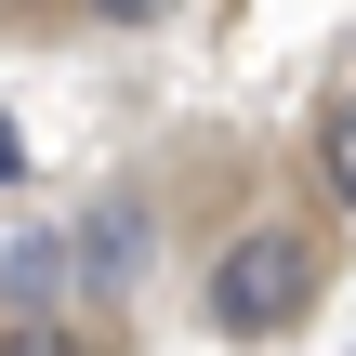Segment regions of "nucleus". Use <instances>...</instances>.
<instances>
[{"mask_svg":"<svg viewBox=\"0 0 356 356\" xmlns=\"http://www.w3.org/2000/svg\"><path fill=\"white\" fill-rule=\"evenodd\" d=\"M13 172H26V132H13V119H0V185H13Z\"/></svg>","mask_w":356,"mask_h":356,"instance_id":"obj_7","label":"nucleus"},{"mask_svg":"<svg viewBox=\"0 0 356 356\" xmlns=\"http://www.w3.org/2000/svg\"><path fill=\"white\" fill-rule=\"evenodd\" d=\"M0 356H92L79 317H0Z\"/></svg>","mask_w":356,"mask_h":356,"instance_id":"obj_4","label":"nucleus"},{"mask_svg":"<svg viewBox=\"0 0 356 356\" xmlns=\"http://www.w3.org/2000/svg\"><path fill=\"white\" fill-rule=\"evenodd\" d=\"M66 264H79V251H53V238H13V251H0V317H53Z\"/></svg>","mask_w":356,"mask_h":356,"instance_id":"obj_3","label":"nucleus"},{"mask_svg":"<svg viewBox=\"0 0 356 356\" xmlns=\"http://www.w3.org/2000/svg\"><path fill=\"white\" fill-rule=\"evenodd\" d=\"M132 264H145V211H132V198H106V211L79 225V277H92V291H119Z\"/></svg>","mask_w":356,"mask_h":356,"instance_id":"obj_2","label":"nucleus"},{"mask_svg":"<svg viewBox=\"0 0 356 356\" xmlns=\"http://www.w3.org/2000/svg\"><path fill=\"white\" fill-rule=\"evenodd\" d=\"M92 13H119V26H159V13H172V0H92Z\"/></svg>","mask_w":356,"mask_h":356,"instance_id":"obj_6","label":"nucleus"},{"mask_svg":"<svg viewBox=\"0 0 356 356\" xmlns=\"http://www.w3.org/2000/svg\"><path fill=\"white\" fill-rule=\"evenodd\" d=\"M317 172H330V198L356 211V106H317Z\"/></svg>","mask_w":356,"mask_h":356,"instance_id":"obj_5","label":"nucleus"},{"mask_svg":"<svg viewBox=\"0 0 356 356\" xmlns=\"http://www.w3.org/2000/svg\"><path fill=\"white\" fill-rule=\"evenodd\" d=\"M317 238L304 225H251L225 264H211V330H238V343H277V330H304L317 317Z\"/></svg>","mask_w":356,"mask_h":356,"instance_id":"obj_1","label":"nucleus"}]
</instances>
